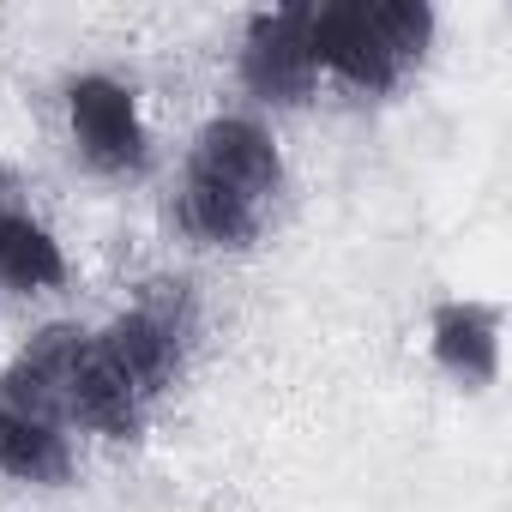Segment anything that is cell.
Returning <instances> with one entry per match:
<instances>
[{"label":"cell","instance_id":"obj_9","mask_svg":"<svg viewBox=\"0 0 512 512\" xmlns=\"http://www.w3.org/2000/svg\"><path fill=\"white\" fill-rule=\"evenodd\" d=\"M145 422H151V404L121 380V368L97 350V338H85L73 386H67V428H85L109 446H133L145 440Z\"/></svg>","mask_w":512,"mask_h":512},{"label":"cell","instance_id":"obj_5","mask_svg":"<svg viewBox=\"0 0 512 512\" xmlns=\"http://www.w3.org/2000/svg\"><path fill=\"white\" fill-rule=\"evenodd\" d=\"M428 362L470 398L494 392L506 362V308L482 296H440L428 308Z\"/></svg>","mask_w":512,"mask_h":512},{"label":"cell","instance_id":"obj_7","mask_svg":"<svg viewBox=\"0 0 512 512\" xmlns=\"http://www.w3.org/2000/svg\"><path fill=\"white\" fill-rule=\"evenodd\" d=\"M85 338H91V326H79V320L37 326L13 350V362L0 368V404H13L25 416H43V422H61L67 428V386H73V368H79Z\"/></svg>","mask_w":512,"mask_h":512},{"label":"cell","instance_id":"obj_3","mask_svg":"<svg viewBox=\"0 0 512 512\" xmlns=\"http://www.w3.org/2000/svg\"><path fill=\"white\" fill-rule=\"evenodd\" d=\"M187 169L211 175L217 187L253 199L260 211H272L290 187V163H284V145L272 133V121L247 115V109H217L199 121V133L187 139Z\"/></svg>","mask_w":512,"mask_h":512},{"label":"cell","instance_id":"obj_11","mask_svg":"<svg viewBox=\"0 0 512 512\" xmlns=\"http://www.w3.org/2000/svg\"><path fill=\"white\" fill-rule=\"evenodd\" d=\"M73 470H79L73 428L0 404V476L19 488H67Z\"/></svg>","mask_w":512,"mask_h":512},{"label":"cell","instance_id":"obj_6","mask_svg":"<svg viewBox=\"0 0 512 512\" xmlns=\"http://www.w3.org/2000/svg\"><path fill=\"white\" fill-rule=\"evenodd\" d=\"M91 338H97V350L121 368V380L145 398V404H157V398H169L175 386H181V374H187V350H193V338L181 332V326H169V320H157L151 308H121V314H109L103 326H91Z\"/></svg>","mask_w":512,"mask_h":512},{"label":"cell","instance_id":"obj_1","mask_svg":"<svg viewBox=\"0 0 512 512\" xmlns=\"http://www.w3.org/2000/svg\"><path fill=\"white\" fill-rule=\"evenodd\" d=\"M61 109H67V139H73V157L103 175V181H139L151 169V127H145V109H139V91L121 79V73H73L67 91H61Z\"/></svg>","mask_w":512,"mask_h":512},{"label":"cell","instance_id":"obj_2","mask_svg":"<svg viewBox=\"0 0 512 512\" xmlns=\"http://www.w3.org/2000/svg\"><path fill=\"white\" fill-rule=\"evenodd\" d=\"M235 85L253 109H302L320 91L314 67V0L266 7L241 25L235 43Z\"/></svg>","mask_w":512,"mask_h":512},{"label":"cell","instance_id":"obj_10","mask_svg":"<svg viewBox=\"0 0 512 512\" xmlns=\"http://www.w3.org/2000/svg\"><path fill=\"white\" fill-rule=\"evenodd\" d=\"M73 266L61 235L31 205H0V290L13 296H55L67 290Z\"/></svg>","mask_w":512,"mask_h":512},{"label":"cell","instance_id":"obj_8","mask_svg":"<svg viewBox=\"0 0 512 512\" xmlns=\"http://www.w3.org/2000/svg\"><path fill=\"white\" fill-rule=\"evenodd\" d=\"M169 217L205 253H253V247H260V235H266V217L272 211H260L253 199H241V193H229L211 175H199V169L181 163V187L169 199Z\"/></svg>","mask_w":512,"mask_h":512},{"label":"cell","instance_id":"obj_4","mask_svg":"<svg viewBox=\"0 0 512 512\" xmlns=\"http://www.w3.org/2000/svg\"><path fill=\"white\" fill-rule=\"evenodd\" d=\"M314 67L362 97H392L410 79L374 19V0H314Z\"/></svg>","mask_w":512,"mask_h":512}]
</instances>
